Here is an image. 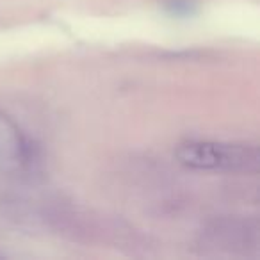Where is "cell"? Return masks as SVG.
<instances>
[{
  "label": "cell",
  "mask_w": 260,
  "mask_h": 260,
  "mask_svg": "<svg viewBox=\"0 0 260 260\" xmlns=\"http://www.w3.org/2000/svg\"><path fill=\"white\" fill-rule=\"evenodd\" d=\"M177 157L184 166L207 171H249L258 166L256 146L237 143L189 141L180 145Z\"/></svg>",
  "instance_id": "obj_1"
}]
</instances>
